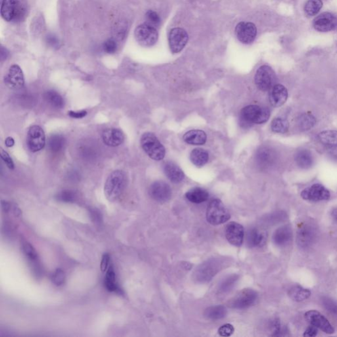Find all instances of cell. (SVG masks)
Returning <instances> with one entry per match:
<instances>
[{
    "label": "cell",
    "mask_w": 337,
    "mask_h": 337,
    "mask_svg": "<svg viewBox=\"0 0 337 337\" xmlns=\"http://www.w3.org/2000/svg\"><path fill=\"white\" fill-rule=\"evenodd\" d=\"M318 329L317 327L313 326L311 325V326L308 327L306 329V330L304 331V336L307 337H315L317 335Z\"/></svg>",
    "instance_id": "obj_50"
},
{
    "label": "cell",
    "mask_w": 337,
    "mask_h": 337,
    "mask_svg": "<svg viewBox=\"0 0 337 337\" xmlns=\"http://www.w3.org/2000/svg\"><path fill=\"white\" fill-rule=\"evenodd\" d=\"M9 53L8 51H7L6 49L3 48V47H1V61H3L5 60H6L7 56H8Z\"/></svg>",
    "instance_id": "obj_55"
},
{
    "label": "cell",
    "mask_w": 337,
    "mask_h": 337,
    "mask_svg": "<svg viewBox=\"0 0 337 337\" xmlns=\"http://www.w3.org/2000/svg\"><path fill=\"white\" fill-rule=\"evenodd\" d=\"M140 144L142 149L152 159L159 161L164 158L165 155L164 146L153 133H144L141 137Z\"/></svg>",
    "instance_id": "obj_4"
},
{
    "label": "cell",
    "mask_w": 337,
    "mask_h": 337,
    "mask_svg": "<svg viewBox=\"0 0 337 337\" xmlns=\"http://www.w3.org/2000/svg\"><path fill=\"white\" fill-rule=\"evenodd\" d=\"M269 98L273 107H281L288 98V91L283 85L277 84L271 88Z\"/></svg>",
    "instance_id": "obj_23"
},
{
    "label": "cell",
    "mask_w": 337,
    "mask_h": 337,
    "mask_svg": "<svg viewBox=\"0 0 337 337\" xmlns=\"http://www.w3.org/2000/svg\"><path fill=\"white\" fill-rule=\"evenodd\" d=\"M5 144L7 147H12V146H14L15 144L14 139L11 138V137H7L6 140L5 141Z\"/></svg>",
    "instance_id": "obj_53"
},
{
    "label": "cell",
    "mask_w": 337,
    "mask_h": 337,
    "mask_svg": "<svg viewBox=\"0 0 337 337\" xmlns=\"http://www.w3.org/2000/svg\"><path fill=\"white\" fill-rule=\"evenodd\" d=\"M186 198L190 202L201 203L204 202L209 198V193L203 188L196 187L192 188L186 193Z\"/></svg>",
    "instance_id": "obj_29"
},
{
    "label": "cell",
    "mask_w": 337,
    "mask_h": 337,
    "mask_svg": "<svg viewBox=\"0 0 337 337\" xmlns=\"http://www.w3.org/2000/svg\"><path fill=\"white\" fill-rule=\"evenodd\" d=\"M135 37L139 45L144 47H151L157 41V30L148 24L137 26L135 30Z\"/></svg>",
    "instance_id": "obj_6"
},
{
    "label": "cell",
    "mask_w": 337,
    "mask_h": 337,
    "mask_svg": "<svg viewBox=\"0 0 337 337\" xmlns=\"http://www.w3.org/2000/svg\"><path fill=\"white\" fill-rule=\"evenodd\" d=\"M315 123V118L311 113L301 114L297 119V124H298L299 128L302 131L310 130L313 128Z\"/></svg>",
    "instance_id": "obj_35"
},
{
    "label": "cell",
    "mask_w": 337,
    "mask_h": 337,
    "mask_svg": "<svg viewBox=\"0 0 337 337\" xmlns=\"http://www.w3.org/2000/svg\"><path fill=\"white\" fill-rule=\"evenodd\" d=\"M11 207H12V206H11L10 203L8 202L1 201V209H2L3 212H9Z\"/></svg>",
    "instance_id": "obj_52"
},
{
    "label": "cell",
    "mask_w": 337,
    "mask_h": 337,
    "mask_svg": "<svg viewBox=\"0 0 337 337\" xmlns=\"http://www.w3.org/2000/svg\"><path fill=\"white\" fill-rule=\"evenodd\" d=\"M22 248L24 255L30 261V262L32 263V264H37L38 254L34 247L27 242H24L22 245Z\"/></svg>",
    "instance_id": "obj_39"
},
{
    "label": "cell",
    "mask_w": 337,
    "mask_h": 337,
    "mask_svg": "<svg viewBox=\"0 0 337 337\" xmlns=\"http://www.w3.org/2000/svg\"><path fill=\"white\" fill-rule=\"evenodd\" d=\"M271 127L274 133H285L289 130V121L284 118H275L272 121Z\"/></svg>",
    "instance_id": "obj_38"
},
{
    "label": "cell",
    "mask_w": 337,
    "mask_h": 337,
    "mask_svg": "<svg viewBox=\"0 0 337 337\" xmlns=\"http://www.w3.org/2000/svg\"><path fill=\"white\" fill-rule=\"evenodd\" d=\"M256 162L263 169H268L273 166L277 159V154L273 149L269 147H262L257 152Z\"/></svg>",
    "instance_id": "obj_21"
},
{
    "label": "cell",
    "mask_w": 337,
    "mask_h": 337,
    "mask_svg": "<svg viewBox=\"0 0 337 337\" xmlns=\"http://www.w3.org/2000/svg\"><path fill=\"white\" fill-rule=\"evenodd\" d=\"M190 160L197 167H202L209 160V154L202 148H196L190 153Z\"/></svg>",
    "instance_id": "obj_30"
},
{
    "label": "cell",
    "mask_w": 337,
    "mask_h": 337,
    "mask_svg": "<svg viewBox=\"0 0 337 337\" xmlns=\"http://www.w3.org/2000/svg\"><path fill=\"white\" fill-rule=\"evenodd\" d=\"M188 35L181 28H174L169 34V45L171 52L177 54L181 51L188 43Z\"/></svg>",
    "instance_id": "obj_9"
},
{
    "label": "cell",
    "mask_w": 337,
    "mask_h": 337,
    "mask_svg": "<svg viewBox=\"0 0 337 337\" xmlns=\"http://www.w3.org/2000/svg\"><path fill=\"white\" fill-rule=\"evenodd\" d=\"M270 111L267 108L251 105L244 108L241 112L240 119L243 127H250L253 124L266 123L270 119Z\"/></svg>",
    "instance_id": "obj_3"
},
{
    "label": "cell",
    "mask_w": 337,
    "mask_h": 337,
    "mask_svg": "<svg viewBox=\"0 0 337 337\" xmlns=\"http://www.w3.org/2000/svg\"><path fill=\"white\" fill-rule=\"evenodd\" d=\"M103 49H104L105 52L107 53V54H114L117 51V43L113 39L108 40L103 45Z\"/></svg>",
    "instance_id": "obj_45"
},
{
    "label": "cell",
    "mask_w": 337,
    "mask_h": 337,
    "mask_svg": "<svg viewBox=\"0 0 337 337\" xmlns=\"http://www.w3.org/2000/svg\"><path fill=\"white\" fill-rule=\"evenodd\" d=\"M321 303L327 311L337 316V303L335 301L328 297H323L321 298Z\"/></svg>",
    "instance_id": "obj_43"
},
{
    "label": "cell",
    "mask_w": 337,
    "mask_h": 337,
    "mask_svg": "<svg viewBox=\"0 0 337 337\" xmlns=\"http://www.w3.org/2000/svg\"><path fill=\"white\" fill-rule=\"evenodd\" d=\"M51 280L56 286H61L66 281V274L62 269H57L53 273Z\"/></svg>",
    "instance_id": "obj_44"
},
{
    "label": "cell",
    "mask_w": 337,
    "mask_h": 337,
    "mask_svg": "<svg viewBox=\"0 0 337 337\" xmlns=\"http://www.w3.org/2000/svg\"><path fill=\"white\" fill-rule=\"evenodd\" d=\"M313 26L319 32L331 31L337 28V18L330 13H321L314 20Z\"/></svg>",
    "instance_id": "obj_17"
},
{
    "label": "cell",
    "mask_w": 337,
    "mask_h": 337,
    "mask_svg": "<svg viewBox=\"0 0 337 337\" xmlns=\"http://www.w3.org/2000/svg\"><path fill=\"white\" fill-rule=\"evenodd\" d=\"M146 24L156 28L160 24V17L155 11L149 10L146 13Z\"/></svg>",
    "instance_id": "obj_42"
},
{
    "label": "cell",
    "mask_w": 337,
    "mask_h": 337,
    "mask_svg": "<svg viewBox=\"0 0 337 337\" xmlns=\"http://www.w3.org/2000/svg\"><path fill=\"white\" fill-rule=\"evenodd\" d=\"M5 85L12 89H20L23 87L24 79L23 73L20 67L17 65H13L10 67L8 73L5 75Z\"/></svg>",
    "instance_id": "obj_18"
},
{
    "label": "cell",
    "mask_w": 337,
    "mask_h": 337,
    "mask_svg": "<svg viewBox=\"0 0 337 337\" xmlns=\"http://www.w3.org/2000/svg\"><path fill=\"white\" fill-rule=\"evenodd\" d=\"M296 164L302 169H309L314 164V157L308 150H299L295 155Z\"/></svg>",
    "instance_id": "obj_28"
},
{
    "label": "cell",
    "mask_w": 337,
    "mask_h": 337,
    "mask_svg": "<svg viewBox=\"0 0 337 337\" xmlns=\"http://www.w3.org/2000/svg\"><path fill=\"white\" fill-rule=\"evenodd\" d=\"M267 235L258 228H252L247 235V243L249 247H262L266 243Z\"/></svg>",
    "instance_id": "obj_26"
},
{
    "label": "cell",
    "mask_w": 337,
    "mask_h": 337,
    "mask_svg": "<svg viewBox=\"0 0 337 337\" xmlns=\"http://www.w3.org/2000/svg\"><path fill=\"white\" fill-rule=\"evenodd\" d=\"M331 214H332L333 218L337 221V207H335V208L333 209Z\"/></svg>",
    "instance_id": "obj_56"
},
{
    "label": "cell",
    "mask_w": 337,
    "mask_h": 337,
    "mask_svg": "<svg viewBox=\"0 0 337 337\" xmlns=\"http://www.w3.org/2000/svg\"><path fill=\"white\" fill-rule=\"evenodd\" d=\"M239 277L237 275L230 276L223 281L220 287V291L222 293H225L231 290L237 281Z\"/></svg>",
    "instance_id": "obj_41"
},
{
    "label": "cell",
    "mask_w": 337,
    "mask_h": 337,
    "mask_svg": "<svg viewBox=\"0 0 337 337\" xmlns=\"http://www.w3.org/2000/svg\"><path fill=\"white\" fill-rule=\"evenodd\" d=\"M292 230L290 226L285 225L278 228L273 235V241L279 247H286L292 241Z\"/></svg>",
    "instance_id": "obj_24"
},
{
    "label": "cell",
    "mask_w": 337,
    "mask_h": 337,
    "mask_svg": "<svg viewBox=\"0 0 337 337\" xmlns=\"http://www.w3.org/2000/svg\"><path fill=\"white\" fill-rule=\"evenodd\" d=\"M220 265L221 264L216 260H211L203 263L198 268L196 272V279L201 282L211 280L220 270Z\"/></svg>",
    "instance_id": "obj_16"
},
{
    "label": "cell",
    "mask_w": 337,
    "mask_h": 337,
    "mask_svg": "<svg viewBox=\"0 0 337 337\" xmlns=\"http://www.w3.org/2000/svg\"><path fill=\"white\" fill-rule=\"evenodd\" d=\"M227 310L224 306H211L207 308L204 312V316L210 320H219L225 317Z\"/></svg>",
    "instance_id": "obj_31"
},
{
    "label": "cell",
    "mask_w": 337,
    "mask_h": 337,
    "mask_svg": "<svg viewBox=\"0 0 337 337\" xmlns=\"http://www.w3.org/2000/svg\"><path fill=\"white\" fill-rule=\"evenodd\" d=\"M244 232L243 226L236 222L230 223L227 225L225 229V237L228 243L235 247H240L243 243Z\"/></svg>",
    "instance_id": "obj_19"
},
{
    "label": "cell",
    "mask_w": 337,
    "mask_h": 337,
    "mask_svg": "<svg viewBox=\"0 0 337 337\" xmlns=\"http://www.w3.org/2000/svg\"><path fill=\"white\" fill-rule=\"evenodd\" d=\"M306 320L310 325L321 329L327 334H333L335 332V329L331 325L328 319L323 315L322 314L317 310H309L305 314Z\"/></svg>",
    "instance_id": "obj_11"
},
{
    "label": "cell",
    "mask_w": 337,
    "mask_h": 337,
    "mask_svg": "<svg viewBox=\"0 0 337 337\" xmlns=\"http://www.w3.org/2000/svg\"><path fill=\"white\" fill-rule=\"evenodd\" d=\"M1 157L9 169H14L15 165L12 158H11L10 156L9 155V154L7 153V152H5L4 150H3L2 148L1 149Z\"/></svg>",
    "instance_id": "obj_47"
},
{
    "label": "cell",
    "mask_w": 337,
    "mask_h": 337,
    "mask_svg": "<svg viewBox=\"0 0 337 337\" xmlns=\"http://www.w3.org/2000/svg\"><path fill=\"white\" fill-rule=\"evenodd\" d=\"M77 195L75 191L70 190H63L56 195V199L63 202H74L77 200Z\"/></svg>",
    "instance_id": "obj_40"
},
{
    "label": "cell",
    "mask_w": 337,
    "mask_h": 337,
    "mask_svg": "<svg viewBox=\"0 0 337 337\" xmlns=\"http://www.w3.org/2000/svg\"><path fill=\"white\" fill-rule=\"evenodd\" d=\"M230 215L220 200H213L209 203L206 211L207 222L213 225H219L229 220Z\"/></svg>",
    "instance_id": "obj_5"
},
{
    "label": "cell",
    "mask_w": 337,
    "mask_h": 337,
    "mask_svg": "<svg viewBox=\"0 0 337 337\" xmlns=\"http://www.w3.org/2000/svg\"><path fill=\"white\" fill-rule=\"evenodd\" d=\"M330 192L320 184H314L301 192V197L305 201L319 202L330 199Z\"/></svg>",
    "instance_id": "obj_12"
},
{
    "label": "cell",
    "mask_w": 337,
    "mask_h": 337,
    "mask_svg": "<svg viewBox=\"0 0 337 337\" xmlns=\"http://www.w3.org/2000/svg\"><path fill=\"white\" fill-rule=\"evenodd\" d=\"M44 98L52 107L58 108H64L65 101L63 97L58 92L54 90H48L44 94Z\"/></svg>",
    "instance_id": "obj_34"
},
{
    "label": "cell",
    "mask_w": 337,
    "mask_h": 337,
    "mask_svg": "<svg viewBox=\"0 0 337 337\" xmlns=\"http://www.w3.org/2000/svg\"><path fill=\"white\" fill-rule=\"evenodd\" d=\"M12 210L13 214H14L15 216L20 217L22 214V211H21L20 207L17 206V205H13Z\"/></svg>",
    "instance_id": "obj_54"
},
{
    "label": "cell",
    "mask_w": 337,
    "mask_h": 337,
    "mask_svg": "<svg viewBox=\"0 0 337 337\" xmlns=\"http://www.w3.org/2000/svg\"><path fill=\"white\" fill-rule=\"evenodd\" d=\"M163 171L167 178L174 183H179L184 179V174L182 169L171 161L165 163Z\"/></svg>",
    "instance_id": "obj_25"
},
{
    "label": "cell",
    "mask_w": 337,
    "mask_h": 337,
    "mask_svg": "<svg viewBox=\"0 0 337 337\" xmlns=\"http://www.w3.org/2000/svg\"><path fill=\"white\" fill-rule=\"evenodd\" d=\"M127 185V176L121 170L113 171L108 177L104 186L105 196L110 202L117 201Z\"/></svg>",
    "instance_id": "obj_2"
},
{
    "label": "cell",
    "mask_w": 337,
    "mask_h": 337,
    "mask_svg": "<svg viewBox=\"0 0 337 337\" xmlns=\"http://www.w3.org/2000/svg\"><path fill=\"white\" fill-rule=\"evenodd\" d=\"M183 140L192 145H203L206 142L207 136L203 131L191 130L184 134Z\"/></svg>",
    "instance_id": "obj_27"
},
{
    "label": "cell",
    "mask_w": 337,
    "mask_h": 337,
    "mask_svg": "<svg viewBox=\"0 0 337 337\" xmlns=\"http://www.w3.org/2000/svg\"><path fill=\"white\" fill-rule=\"evenodd\" d=\"M289 296L295 302H303L311 296V292L308 289L300 286H294L290 289Z\"/></svg>",
    "instance_id": "obj_33"
},
{
    "label": "cell",
    "mask_w": 337,
    "mask_h": 337,
    "mask_svg": "<svg viewBox=\"0 0 337 337\" xmlns=\"http://www.w3.org/2000/svg\"><path fill=\"white\" fill-rule=\"evenodd\" d=\"M275 81V74L270 66H263L257 70L255 75V84L260 90H271Z\"/></svg>",
    "instance_id": "obj_7"
},
{
    "label": "cell",
    "mask_w": 337,
    "mask_h": 337,
    "mask_svg": "<svg viewBox=\"0 0 337 337\" xmlns=\"http://www.w3.org/2000/svg\"><path fill=\"white\" fill-rule=\"evenodd\" d=\"M66 140L62 135H52L49 137L47 145L49 150L53 153H58L64 149L66 146Z\"/></svg>",
    "instance_id": "obj_32"
},
{
    "label": "cell",
    "mask_w": 337,
    "mask_h": 337,
    "mask_svg": "<svg viewBox=\"0 0 337 337\" xmlns=\"http://www.w3.org/2000/svg\"><path fill=\"white\" fill-rule=\"evenodd\" d=\"M110 261L109 254H105L103 255L102 262H101L100 268L103 272L107 271Z\"/></svg>",
    "instance_id": "obj_49"
},
{
    "label": "cell",
    "mask_w": 337,
    "mask_h": 337,
    "mask_svg": "<svg viewBox=\"0 0 337 337\" xmlns=\"http://www.w3.org/2000/svg\"><path fill=\"white\" fill-rule=\"evenodd\" d=\"M68 115H69V117L74 118V119H82V118L87 116V112L84 111V110L80 112L69 111L68 112Z\"/></svg>",
    "instance_id": "obj_51"
},
{
    "label": "cell",
    "mask_w": 337,
    "mask_h": 337,
    "mask_svg": "<svg viewBox=\"0 0 337 337\" xmlns=\"http://www.w3.org/2000/svg\"><path fill=\"white\" fill-rule=\"evenodd\" d=\"M45 42L49 46L54 47V48H59L60 46V41L56 36L53 34H49L45 39Z\"/></svg>",
    "instance_id": "obj_48"
},
{
    "label": "cell",
    "mask_w": 337,
    "mask_h": 337,
    "mask_svg": "<svg viewBox=\"0 0 337 337\" xmlns=\"http://www.w3.org/2000/svg\"><path fill=\"white\" fill-rule=\"evenodd\" d=\"M27 145L32 152L43 150L45 145V131L41 127L33 125L30 127L27 134Z\"/></svg>",
    "instance_id": "obj_8"
},
{
    "label": "cell",
    "mask_w": 337,
    "mask_h": 337,
    "mask_svg": "<svg viewBox=\"0 0 337 337\" xmlns=\"http://www.w3.org/2000/svg\"><path fill=\"white\" fill-rule=\"evenodd\" d=\"M258 293L252 289H244L233 298L231 306L238 310L247 309L256 302Z\"/></svg>",
    "instance_id": "obj_13"
},
{
    "label": "cell",
    "mask_w": 337,
    "mask_h": 337,
    "mask_svg": "<svg viewBox=\"0 0 337 337\" xmlns=\"http://www.w3.org/2000/svg\"><path fill=\"white\" fill-rule=\"evenodd\" d=\"M235 332V329L233 325L230 324H225L222 325V327L219 329L218 333L221 337H227L231 336Z\"/></svg>",
    "instance_id": "obj_46"
},
{
    "label": "cell",
    "mask_w": 337,
    "mask_h": 337,
    "mask_svg": "<svg viewBox=\"0 0 337 337\" xmlns=\"http://www.w3.org/2000/svg\"><path fill=\"white\" fill-rule=\"evenodd\" d=\"M105 286L110 292H118L119 291L117 283H116L115 273L112 268H110L106 273L105 278Z\"/></svg>",
    "instance_id": "obj_37"
},
{
    "label": "cell",
    "mask_w": 337,
    "mask_h": 337,
    "mask_svg": "<svg viewBox=\"0 0 337 337\" xmlns=\"http://www.w3.org/2000/svg\"><path fill=\"white\" fill-rule=\"evenodd\" d=\"M318 138L329 154L337 159V131H323L318 135Z\"/></svg>",
    "instance_id": "obj_20"
},
{
    "label": "cell",
    "mask_w": 337,
    "mask_h": 337,
    "mask_svg": "<svg viewBox=\"0 0 337 337\" xmlns=\"http://www.w3.org/2000/svg\"><path fill=\"white\" fill-rule=\"evenodd\" d=\"M235 34L238 40L241 43L249 45L252 43L256 39L257 28L252 22H241L236 26Z\"/></svg>",
    "instance_id": "obj_14"
},
{
    "label": "cell",
    "mask_w": 337,
    "mask_h": 337,
    "mask_svg": "<svg viewBox=\"0 0 337 337\" xmlns=\"http://www.w3.org/2000/svg\"><path fill=\"white\" fill-rule=\"evenodd\" d=\"M316 237L317 231L313 225L310 224L302 225L297 231V245L302 248H308L313 245Z\"/></svg>",
    "instance_id": "obj_10"
},
{
    "label": "cell",
    "mask_w": 337,
    "mask_h": 337,
    "mask_svg": "<svg viewBox=\"0 0 337 337\" xmlns=\"http://www.w3.org/2000/svg\"><path fill=\"white\" fill-rule=\"evenodd\" d=\"M150 197L158 202H165L171 199L172 191L170 186L163 181H156L149 188Z\"/></svg>",
    "instance_id": "obj_15"
},
{
    "label": "cell",
    "mask_w": 337,
    "mask_h": 337,
    "mask_svg": "<svg viewBox=\"0 0 337 337\" xmlns=\"http://www.w3.org/2000/svg\"><path fill=\"white\" fill-rule=\"evenodd\" d=\"M104 143L110 147H116L123 143L125 135L119 129L112 128L105 130L102 135Z\"/></svg>",
    "instance_id": "obj_22"
},
{
    "label": "cell",
    "mask_w": 337,
    "mask_h": 337,
    "mask_svg": "<svg viewBox=\"0 0 337 337\" xmlns=\"http://www.w3.org/2000/svg\"><path fill=\"white\" fill-rule=\"evenodd\" d=\"M323 7L321 0H308L304 7L306 15L308 17L315 16Z\"/></svg>",
    "instance_id": "obj_36"
},
{
    "label": "cell",
    "mask_w": 337,
    "mask_h": 337,
    "mask_svg": "<svg viewBox=\"0 0 337 337\" xmlns=\"http://www.w3.org/2000/svg\"><path fill=\"white\" fill-rule=\"evenodd\" d=\"M28 12L25 0H3L1 15L7 22H18L23 21Z\"/></svg>",
    "instance_id": "obj_1"
}]
</instances>
